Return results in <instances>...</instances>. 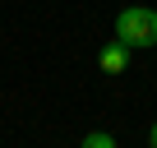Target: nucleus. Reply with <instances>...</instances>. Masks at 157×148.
I'll use <instances>...</instances> for the list:
<instances>
[{"label": "nucleus", "mask_w": 157, "mask_h": 148, "mask_svg": "<svg viewBox=\"0 0 157 148\" xmlns=\"http://www.w3.org/2000/svg\"><path fill=\"white\" fill-rule=\"evenodd\" d=\"M116 37L134 51V46H152L157 42V10L148 5H125L116 14Z\"/></svg>", "instance_id": "1"}, {"label": "nucleus", "mask_w": 157, "mask_h": 148, "mask_svg": "<svg viewBox=\"0 0 157 148\" xmlns=\"http://www.w3.org/2000/svg\"><path fill=\"white\" fill-rule=\"evenodd\" d=\"M97 65H102V74H125L129 69V46L116 37V42H106L102 46V56H97Z\"/></svg>", "instance_id": "2"}, {"label": "nucleus", "mask_w": 157, "mask_h": 148, "mask_svg": "<svg viewBox=\"0 0 157 148\" xmlns=\"http://www.w3.org/2000/svg\"><path fill=\"white\" fill-rule=\"evenodd\" d=\"M148 143H152V148H157V125H152V134H148Z\"/></svg>", "instance_id": "4"}, {"label": "nucleus", "mask_w": 157, "mask_h": 148, "mask_svg": "<svg viewBox=\"0 0 157 148\" xmlns=\"http://www.w3.org/2000/svg\"><path fill=\"white\" fill-rule=\"evenodd\" d=\"M78 148H116V139H111L106 130H93V134H88L83 143H78Z\"/></svg>", "instance_id": "3"}]
</instances>
